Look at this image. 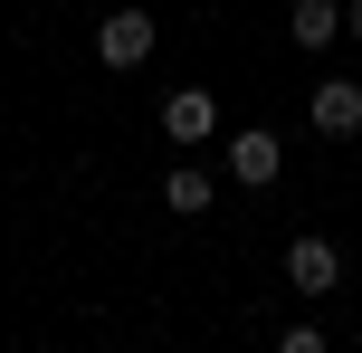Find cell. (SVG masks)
<instances>
[{
    "mask_svg": "<svg viewBox=\"0 0 362 353\" xmlns=\"http://www.w3.org/2000/svg\"><path fill=\"white\" fill-rule=\"evenodd\" d=\"M95 57H105L115 76H134V67L153 57V19H144V10H115L105 29H95Z\"/></svg>",
    "mask_w": 362,
    "mask_h": 353,
    "instance_id": "1",
    "label": "cell"
},
{
    "mask_svg": "<svg viewBox=\"0 0 362 353\" xmlns=\"http://www.w3.org/2000/svg\"><path fill=\"white\" fill-rule=\"evenodd\" d=\"M163 134H172V144H210V134H219L210 86H172V96H163Z\"/></svg>",
    "mask_w": 362,
    "mask_h": 353,
    "instance_id": "2",
    "label": "cell"
},
{
    "mask_svg": "<svg viewBox=\"0 0 362 353\" xmlns=\"http://www.w3.org/2000/svg\"><path fill=\"white\" fill-rule=\"evenodd\" d=\"M229 172H238L248 191H267L276 172H286V144H276L267 125H257V134H229Z\"/></svg>",
    "mask_w": 362,
    "mask_h": 353,
    "instance_id": "3",
    "label": "cell"
},
{
    "mask_svg": "<svg viewBox=\"0 0 362 353\" xmlns=\"http://www.w3.org/2000/svg\"><path fill=\"white\" fill-rule=\"evenodd\" d=\"M334 277H344L334 239H296L286 248V287H296V296H334Z\"/></svg>",
    "mask_w": 362,
    "mask_h": 353,
    "instance_id": "4",
    "label": "cell"
},
{
    "mask_svg": "<svg viewBox=\"0 0 362 353\" xmlns=\"http://www.w3.org/2000/svg\"><path fill=\"white\" fill-rule=\"evenodd\" d=\"M315 134H362V86L353 76H325L315 86Z\"/></svg>",
    "mask_w": 362,
    "mask_h": 353,
    "instance_id": "5",
    "label": "cell"
},
{
    "mask_svg": "<svg viewBox=\"0 0 362 353\" xmlns=\"http://www.w3.org/2000/svg\"><path fill=\"white\" fill-rule=\"evenodd\" d=\"M286 29H296V48H325V38L344 29V10H334V0H296V10H286Z\"/></svg>",
    "mask_w": 362,
    "mask_h": 353,
    "instance_id": "6",
    "label": "cell"
},
{
    "mask_svg": "<svg viewBox=\"0 0 362 353\" xmlns=\"http://www.w3.org/2000/svg\"><path fill=\"white\" fill-rule=\"evenodd\" d=\"M163 201L181 210V220H200V210H210V172H191V163H181L172 182H163Z\"/></svg>",
    "mask_w": 362,
    "mask_h": 353,
    "instance_id": "7",
    "label": "cell"
},
{
    "mask_svg": "<svg viewBox=\"0 0 362 353\" xmlns=\"http://www.w3.org/2000/svg\"><path fill=\"white\" fill-rule=\"evenodd\" d=\"M344 29H353V38H362V0H353V10H344Z\"/></svg>",
    "mask_w": 362,
    "mask_h": 353,
    "instance_id": "8",
    "label": "cell"
}]
</instances>
